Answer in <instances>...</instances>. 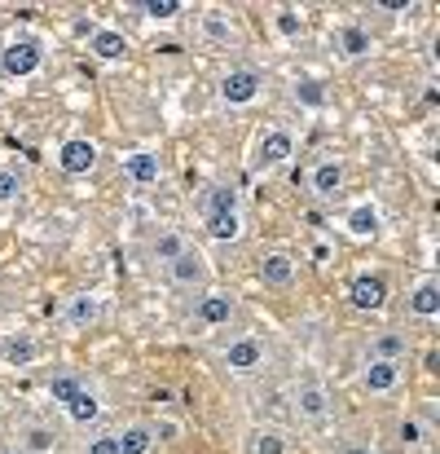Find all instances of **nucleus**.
I'll list each match as a JSON object with an SVG mask.
<instances>
[{
  "mask_svg": "<svg viewBox=\"0 0 440 454\" xmlns=\"http://www.w3.org/2000/svg\"><path fill=\"white\" fill-rule=\"evenodd\" d=\"M220 366H225V375H234V380L260 375V371L269 366V344H265L260 335H238V340H229V344L220 348Z\"/></svg>",
  "mask_w": 440,
  "mask_h": 454,
  "instance_id": "f257e3e1",
  "label": "nucleus"
},
{
  "mask_svg": "<svg viewBox=\"0 0 440 454\" xmlns=\"http://www.w3.org/2000/svg\"><path fill=\"white\" fill-rule=\"evenodd\" d=\"M291 415L304 428H317V424L330 419V393H326V384L317 375H304L291 388Z\"/></svg>",
  "mask_w": 440,
  "mask_h": 454,
  "instance_id": "f03ea898",
  "label": "nucleus"
},
{
  "mask_svg": "<svg viewBox=\"0 0 440 454\" xmlns=\"http://www.w3.org/2000/svg\"><path fill=\"white\" fill-rule=\"evenodd\" d=\"M13 450L18 454H58L62 450V433L49 419H18L13 424Z\"/></svg>",
  "mask_w": 440,
  "mask_h": 454,
  "instance_id": "7ed1b4c3",
  "label": "nucleus"
},
{
  "mask_svg": "<svg viewBox=\"0 0 440 454\" xmlns=\"http://www.w3.org/2000/svg\"><path fill=\"white\" fill-rule=\"evenodd\" d=\"M167 283H172L176 292H207V283H212V265H207V256L194 252V247H185V252L167 265Z\"/></svg>",
  "mask_w": 440,
  "mask_h": 454,
  "instance_id": "20e7f679",
  "label": "nucleus"
},
{
  "mask_svg": "<svg viewBox=\"0 0 440 454\" xmlns=\"http://www.w3.org/2000/svg\"><path fill=\"white\" fill-rule=\"evenodd\" d=\"M238 313V301L229 292H203L194 313H189V331H216V326H229Z\"/></svg>",
  "mask_w": 440,
  "mask_h": 454,
  "instance_id": "39448f33",
  "label": "nucleus"
},
{
  "mask_svg": "<svg viewBox=\"0 0 440 454\" xmlns=\"http://www.w3.org/2000/svg\"><path fill=\"white\" fill-rule=\"evenodd\" d=\"M0 67H4V75H13V80L35 75V71L44 67V49H40V40H31V35L9 40V44L0 49Z\"/></svg>",
  "mask_w": 440,
  "mask_h": 454,
  "instance_id": "423d86ee",
  "label": "nucleus"
},
{
  "mask_svg": "<svg viewBox=\"0 0 440 454\" xmlns=\"http://www.w3.org/2000/svg\"><path fill=\"white\" fill-rule=\"evenodd\" d=\"M260 71H251V67H234L229 75H220V84H216V93H220V102L225 106H251L256 98H260Z\"/></svg>",
  "mask_w": 440,
  "mask_h": 454,
  "instance_id": "0eeeda50",
  "label": "nucleus"
},
{
  "mask_svg": "<svg viewBox=\"0 0 440 454\" xmlns=\"http://www.w3.org/2000/svg\"><path fill=\"white\" fill-rule=\"evenodd\" d=\"M295 154V137L287 129H269L260 142H256V154H251V168L256 172H274V168H282V163H291Z\"/></svg>",
  "mask_w": 440,
  "mask_h": 454,
  "instance_id": "6e6552de",
  "label": "nucleus"
},
{
  "mask_svg": "<svg viewBox=\"0 0 440 454\" xmlns=\"http://www.w3.org/2000/svg\"><path fill=\"white\" fill-rule=\"evenodd\" d=\"M405 384V362H361V388L370 397H388Z\"/></svg>",
  "mask_w": 440,
  "mask_h": 454,
  "instance_id": "1a4fd4ad",
  "label": "nucleus"
},
{
  "mask_svg": "<svg viewBox=\"0 0 440 454\" xmlns=\"http://www.w3.org/2000/svg\"><path fill=\"white\" fill-rule=\"evenodd\" d=\"M198 40H203L207 49H234V44H238V27H234V18H229L225 9H207V13L198 18Z\"/></svg>",
  "mask_w": 440,
  "mask_h": 454,
  "instance_id": "9d476101",
  "label": "nucleus"
},
{
  "mask_svg": "<svg viewBox=\"0 0 440 454\" xmlns=\"http://www.w3.org/2000/svg\"><path fill=\"white\" fill-rule=\"evenodd\" d=\"M348 301L361 313H379L388 304V278L383 274H357L352 287H348Z\"/></svg>",
  "mask_w": 440,
  "mask_h": 454,
  "instance_id": "9b49d317",
  "label": "nucleus"
},
{
  "mask_svg": "<svg viewBox=\"0 0 440 454\" xmlns=\"http://www.w3.org/2000/svg\"><path fill=\"white\" fill-rule=\"evenodd\" d=\"M58 168H62L66 176H89V172L97 168V142H89V137H71V142H62Z\"/></svg>",
  "mask_w": 440,
  "mask_h": 454,
  "instance_id": "f8f14e48",
  "label": "nucleus"
},
{
  "mask_svg": "<svg viewBox=\"0 0 440 454\" xmlns=\"http://www.w3.org/2000/svg\"><path fill=\"white\" fill-rule=\"evenodd\" d=\"M256 274H260L265 287H291L295 283V256L282 252V247H274V252H265V256L256 261Z\"/></svg>",
  "mask_w": 440,
  "mask_h": 454,
  "instance_id": "ddd939ff",
  "label": "nucleus"
},
{
  "mask_svg": "<svg viewBox=\"0 0 440 454\" xmlns=\"http://www.w3.org/2000/svg\"><path fill=\"white\" fill-rule=\"evenodd\" d=\"M62 411H66V419H71L75 428H93V424L102 419V397H97L89 384H80V388L66 397V406H62Z\"/></svg>",
  "mask_w": 440,
  "mask_h": 454,
  "instance_id": "4468645a",
  "label": "nucleus"
},
{
  "mask_svg": "<svg viewBox=\"0 0 440 454\" xmlns=\"http://www.w3.org/2000/svg\"><path fill=\"white\" fill-rule=\"evenodd\" d=\"M436 437V424L432 419H419V415H401L397 419V450H428Z\"/></svg>",
  "mask_w": 440,
  "mask_h": 454,
  "instance_id": "2eb2a0df",
  "label": "nucleus"
},
{
  "mask_svg": "<svg viewBox=\"0 0 440 454\" xmlns=\"http://www.w3.org/2000/svg\"><path fill=\"white\" fill-rule=\"evenodd\" d=\"M89 53H93L97 62H124V58H128V35L115 31V27H97V31L89 35Z\"/></svg>",
  "mask_w": 440,
  "mask_h": 454,
  "instance_id": "dca6fc26",
  "label": "nucleus"
},
{
  "mask_svg": "<svg viewBox=\"0 0 440 454\" xmlns=\"http://www.w3.org/2000/svg\"><path fill=\"white\" fill-rule=\"evenodd\" d=\"M410 357V340L405 331H379L366 344V362H405Z\"/></svg>",
  "mask_w": 440,
  "mask_h": 454,
  "instance_id": "f3484780",
  "label": "nucleus"
},
{
  "mask_svg": "<svg viewBox=\"0 0 440 454\" xmlns=\"http://www.w3.org/2000/svg\"><path fill=\"white\" fill-rule=\"evenodd\" d=\"M97 317H102V296H93V292L71 296V301H66V309H62V322H66L71 331H89Z\"/></svg>",
  "mask_w": 440,
  "mask_h": 454,
  "instance_id": "a211bd4d",
  "label": "nucleus"
},
{
  "mask_svg": "<svg viewBox=\"0 0 440 454\" xmlns=\"http://www.w3.org/2000/svg\"><path fill=\"white\" fill-rule=\"evenodd\" d=\"M308 190H313L317 199H335V194L344 190V163H339V159H321V163L308 172Z\"/></svg>",
  "mask_w": 440,
  "mask_h": 454,
  "instance_id": "6ab92c4d",
  "label": "nucleus"
},
{
  "mask_svg": "<svg viewBox=\"0 0 440 454\" xmlns=\"http://www.w3.org/2000/svg\"><path fill=\"white\" fill-rule=\"evenodd\" d=\"M124 176L133 185H154L163 176V163H158L154 151H133V154H124Z\"/></svg>",
  "mask_w": 440,
  "mask_h": 454,
  "instance_id": "aec40b11",
  "label": "nucleus"
},
{
  "mask_svg": "<svg viewBox=\"0 0 440 454\" xmlns=\"http://www.w3.org/2000/svg\"><path fill=\"white\" fill-rule=\"evenodd\" d=\"M405 304H410V313H414V317H436L440 313V278H432V274H428V278H419Z\"/></svg>",
  "mask_w": 440,
  "mask_h": 454,
  "instance_id": "412c9836",
  "label": "nucleus"
},
{
  "mask_svg": "<svg viewBox=\"0 0 440 454\" xmlns=\"http://www.w3.org/2000/svg\"><path fill=\"white\" fill-rule=\"evenodd\" d=\"M379 207L374 203H357V207H348V216H344V230L352 234V239H374L379 234Z\"/></svg>",
  "mask_w": 440,
  "mask_h": 454,
  "instance_id": "4be33fe9",
  "label": "nucleus"
},
{
  "mask_svg": "<svg viewBox=\"0 0 440 454\" xmlns=\"http://www.w3.org/2000/svg\"><path fill=\"white\" fill-rule=\"evenodd\" d=\"M185 247H189V243H185V234H181V230H158V234L150 239V261L167 270V265H172V261H176Z\"/></svg>",
  "mask_w": 440,
  "mask_h": 454,
  "instance_id": "5701e85b",
  "label": "nucleus"
},
{
  "mask_svg": "<svg viewBox=\"0 0 440 454\" xmlns=\"http://www.w3.org/2000/svg\"><path fill=\"white\" fill-rule=\"evenodd\" d=\"M247 454H291V442H287V433H282V428L260 424V428H251V433H247Z\"/></svg>",
  "mask_w": 440,
  "mask_h": 454,
  "instance_id": "b1692460",
  "label": "nucleus"
},
{
  "mask_svg": "<svg viewBox=\"0 0 440 454\" xmlns=\"http://www.w3.org/2000/svg\"><path fill=\"white\" fill-rule=\"evenodd\" d=\"M203 225H207V234H212L216 243L243 239V212H212V216H203Z\"/></svg>",
  "mask_w": 440,
  "mask_h": 454,
  "instance_id": "393cba45",
  "label": "nucleus"
},
{
  "mask_svg": "<svg viewBox=\"0 0 440 454\" xmlns=\"http://www.w3.org/2000/svg\"><path fill=\"white\" fill-rule=\"evenodd\" d=\"M35 353H40V344H35L31 335H13V340L0 344V362H4V366H31Z\"/></svg>",
  "mask_w": 440,
  "mask_h": 454,
  "instance_id": "a878e982",
  "label": "nucleus"
},
{
  "mask_svg": "<svg viewBox=\"0 0 440 454\" xmlns=\"http://www.w3.org/2000/svg\"><path fill=\"white\" fill-rule=\"evenodd\" d=\"M120 437V454H150L154 450V428L150 424H128L124 433H115Z\"/></svg>",
  "mask_w": 440,
  "mask_h": 454,
  "instance_id": "bb28decb",
  "label": "nucleus"
},
{
  "mask_svg": "<svg viewBox=\"0 0 440 454\" xmlns=\"http://www.w3.org/2000/svg\"><path fill=\"white\" fill-rule=\"evenodd\" d=\"M339 53L352 58V62L366 58V53H370V31H366V27H344V31H339Z\"/></svg>",
  "mask_w": 440,
  "mask_h": 454,
  "instance_id": "cd10ccee",
  "label": "nucleus"
},
{
  "mask_svg": "<svg viewBox=\"0 0 440 454\" xmlns=\"http://www.w3.org/2000/svg\"><path fill=\"white\" fill-rule=\"evenodd\" d=\"M137 13H146L154 22H176V18L185 13V4H181V0H142Z\"/></svg>",
  "mask_w": 440,
  "mask_h": 454,
  "instance_id": "c85d7f7f",
  "label": "nucleus"
},
{
  "mask_svg": "<svg viewBox=\"0 0 440 454\" xmlns=\"http://www.w3.org/2000/svg\"><path fill=\"white\" fill-rule=\"evenodd\" d=\"M212 212H238V190H234V185H216V190L207 194L203 216H212Z\"/></svg>",
  "mask_w": 440,
  "mask_h": 454,
  "instance_id": "c756f323",
  "label": "nucleus"
},
{
  "mask_svg": "<svg viewBox=\"0 0 440 454\" xmlns=\"http://www.w3.org/2000/svg\"><path fill=\"white\" fill-rule=\"evenodd\" d=\"M295 98H299L304 106H326V89H321L317 80H299V84H295Z\"/></svg>",
  "mask_w": 440,
  "mask_h": 454,
  "instance_id": "7c9ffc66",
  "label": "nucleus"
},
{
  "mask_svg": "<svg viewBox=\"0 0 440 454\" xmlns=\"http://www.w3.org/2000/svg\"><path fill=\"white\" fill-rule=\"evenodd\" d=\"M80 384H84L80 375H58V380L49 384V393H53V402H58V406H66V397H71V393H75Z\"/></svg>",
  "mask_w": 440,
  "mask_h": 454,
  "instance_id": "2f4dec72",
  "label": "nucleus"
},
{
  "mask_svg": "<svg viewBox=\"0 0 440 454\" xmlns=\"http://www.w3.org/2000/svg\"><path fill=\"white\" fill-rule=\"evenodd\" d=\"M18 194H22V176L0 168V203H18Z\"/></svg>",
  "mask_w": 440,
  "mask_h": 454,
  "instance_id": "473e14b6",
  "label": "nucleus"
},
{
  "mask_svg": "<svg viewBox=\"0 0 440 454\" xmlns=\"http://www.w3.org/2000/svg\"><path fill=\"white\" fill-rule=\"evenodd\" d=\"M84 454H120V437L115 433H97V437H89Z\"/></svg>",
  "mask_w": 440,
  "mask_h": 454,
  "instance_id": "72a5a7b5",
  "label": "nucleus"
},
{
  "mask_svg": "<svg viewBox=\"0 0 440 454\" xmlns=\"http://www.w3.org/2000/svg\"><path fill=\"white\" fill-rule=\"evenodd\" d=\"M278 31H282V35H299V31H304V22L295 18L291 9H278Z\"/></svg>",
  "mask_w": 440,
  "mask_h": 454,
  "instance_id": "f704fd0d",
  "label": "nucleus"
},
{
  "mask_svg": "<svg viewBox=\"0 0 440 454\" xmlns=\"http://www.w3.org/2000/svg\"><path fill=\"white\" fill-rule=\"evenodd\" d=\"M339 454H379V450L366 446V442H348V446H339Z\"/></svg>",
  "mask_w": 440,
  "mask_h": 454,
  "instance_id": "c9c22d12",
  "label": "nucleus"
},
{
  "mask_svg": "<svg viewBox=\"0 0 440 454\" xmlns=\"http://www.w3.org/2000/svg\"><path fill=\"white\" fill-rule=\"evenodd\" d=\"M423 366H428V375H436V371H440V357H436V348H428V357H423Z\"/></svg>",
  "mask_w": 440,
  "mask_h": 454,
  "instance_id": "e433bc0d",
  "label": "nucleus"
},
{
  "mask_svg": "<svg viewBox=\"0 0 440 454\" xmlns=\"http://www.w3.org/2000/svg\"><path fill=\"white\" fill-rule=\"evenodd\" d=\"M0 454H18V450H13V446H0Z\"/></svg>",
  "mask_w": 440,
  "mask_h": 454,
  "instance_id": "4c0bfd02",
  "label": "nucleus"
},
{
  "mask_svg": "<svg viewBox=\"0 0 440 454\" xmlns=\"http://www.w3.org/2000/svg\"><path fill=\"white\" fill-rule=\"evenodd\" d=\"M383 454H401V450H383Z\"/></svg>",
  "mask_w": 440,
  "mask_h": 454,
  "instance_id": "58836bf2",
  "label": "nucleus"
}]
</instances>
